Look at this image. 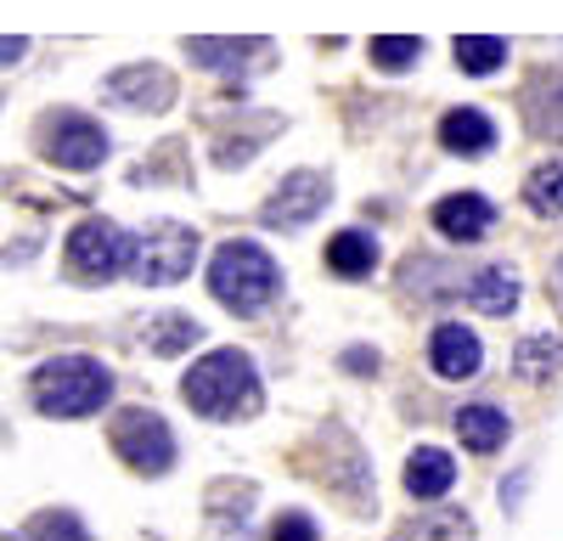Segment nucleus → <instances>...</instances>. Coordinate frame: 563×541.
<instances>
[{"label": "nucleus", "instance_id": "obj_1", "mask_svg": "<svg viewBox=\"0 0 563 541\" xmlns=\"http://www.w3.org/2000/svg\"><path fill=\"white\" fill-rule=\"evenodd\" d=\"M180 400L192 406L198 418L209 423H243L265 406V384H260V367L254 355L238 350V344H220L209 355H198L180 378Z\"/></svg>", "mask_w": 563, "mask_h": 541}, {"label": "nucleus", "instance_id": "obj_2", "mask_svg": "<svg viewBox=\"0 0 563 541\" xmlns=\"http://www.w3.org/2000/svg\"><path fill=\"white\" fill-rule=\"evenodd\" d=\"M119 378L102 355H85V350H68V355H52L29 373V400L40 418H57V423H79V418H97L102 406L113 400Z\"/></svg>", "mask_w": 563, "mask_h": 541}, {"label": "nucleus", "instance_id": "obj_3", "mask_svg": "<svg viewBox=\"0 0 563 541\" xmlns=\"http://www.w3.org/2000/svg\"><path fill=\"white\" fill-rule=\"evenodd\" d=\"M209 294H214V305H225L231 316H260V310L282 294V265L271 260L265 243L231 238V243H220L214 260H209Z\"/></svg>", "mask_w": 563, "mask_h": 541}, {"label": "nucleus", "instance_id": "obj_4", "mask_svg": "<svg viewBox=\"0 0 563 541\" xmlns=\"http://www.w3.org/2000/svg\"><path fill=\"white\" fill-rule=\"evenodd\" d=\"M29 142L40 164H52L63 175H90L113 158V130L85 108H45L29 130Z\"/></svg>", "mask_w": 563, "mask_h": 541}, {"label": "nucleus", "instance_id": "obj_5", "mask_svg": "<svg viewBox=\"0 0 563 541\" xmlns=\"http://www.w3.org/2000/svg\"><path fill=\"white\" fill-rule=\"evenodd\" d=\"M130 249L135 238L108 214H85L63 238V277L74 288H102L113 277H130Z\"/></svg>", "mask_w": 563, "mask_h": 541}, {"label": "nucleus", "instance_id": "obj_6", "mask_svg": "<svg viewBox=\"0 0 563 541\" xmlns=\"http://www.w3.org/2000/svg\"><path fill=\"white\" fill-rule=\"evenodd\" d=\"M203 254V232L186 220H153L147 232H135L130 249V277L141 288H175L192 277V265Z\"/></svg>", "mask_w": 563, "mask_h": 541}, {"label": "nucleus", "instance_id": "obj_7", "mask_svg": "<svg viewBox=\"0 0 563 541\" xmlns=\"http://www.w3.org/2000/svg\"><path fill=\"white\" fill-rule=\"evenodd\" d=\"M108 440L119 451V463L130 474H147V479H164L175 468V429L153 412V406H124V412L108 423Z\"/></svg>", "mask_w": 563, "mask_h": 541}, {"label": "nucleus", "instance_id": "obj_8", "mask_svg": "<svg viewBox=\"0 0 563 541\" xmlns=\"http://www.w3.org/2000/svg\"><path fill=\"white\" fill-rule=\"evenodd\" d=\"M327 203H333V180L321 169H288L271 187V198L260 203V225H271V232H299Z\"/></svg>", "mask_w": 563, "mask_h": 541}, {"label": "nucleus", "instance_id": "obj_9", "mask_svg": "<svg viewBox=\"0 0 563 541\" xmlns=\"http://www.w3.org/2000/svg\"><path fill=\"white\" fill-rule=\"evenodd\" d=\"M102 97L130 113H169L180 102V85L164 63H124L102 79Z\"/></svg>", "mask_w": 563, "mask_h": 541}, {"label": "nucleus", "instance_id": "obj_10", "mask_svg": "<svg viewBox=\"0 0 563 541\" xmlns=\"http://www.w3.org/2000/svg\"><path fill=\"white\" fill-rule=\"evenodd\" d=\"M429 220H434V232H440L445 243L474 249V243H485V238H490V225H496V203H490L485 192H451V198H440V203L429 209Z\"/></svg>", "mask_w": 563, "mask_h": 541}, {"label": "nucleus", "instance_id": "obj_11", "mask_svg": "<svg viewBox=\"0 0 563 541\" xmlns=\"http://www.w3.org/2000/svg\"><path fill=\"white\" fill-rule=\"evenodd\" d=\"M519 113L536 142L563 147V68H536L519 90Z\"/></svg>", "mask_w": 563, "mask_h": 541}, {"label": "nucleus", "instance_id": "obj_12", "mask_svg": "<svg viewBox=\"0 0 563 541\" xmlns=\"http://www.w3.org/2000/svg\"><path fill=\"white\" fill-rule=\"evenodd\" d=\"M429 367H434V378H445V384L479 378V367H485V344H479V333H474V328H462V322H440V328L429 333Z\"/></svg>", "mask_w": 563, "mask_h": 541}, {"label": "nucleus", "instance_id": "obj_13", "mask_svg": "<svg viewBox=\"0 0 563 541\" xmlns=\"http://www.w3.org/2000/svg\"><path fill=\"white\" fill-rule=\"evenodd\" d=\"M462 294H467V305H474L479 316H512L519 299H525V283H519L512 265H485V270H474V277L462 283Z\"/></svg>", "mask_w": 563, "mask_h": 541}, {"label": "nucleus", "instance_id": "obj_14", "mask_svg": "<svg viewBox=\"0 0 563 541\" xmlns=\"http://www.w3.org/2000/svg\"><path fill=\"white\" fill-rule=\"evenodd\" d=\"M440 147L456 158H485L496 147V119L479 108H451L440 113Z\"/></svg>", "mask_w": 563, "mask_h": 541}, {"label": "nucleus", "instance_id": "obj_15", "mask_svg": "<svg viewBox=\"0 0 563 541\" xmlns=\"http://www.w3.org/2000/svg\"><path fill=\"white\" fill-rule=\"evenodd\" d=\"M456 485V457L440 445H417L406 457V490L417 496V503H440V496Z\"/></svg>", "mask_w": 563, "mask_h": 541}, {"label": "nucleus", "instance_id": "obj_16", "mask_svg": "<svg viewBox=\"0 0 563 541\" xmlns=\"http://www.w3.org/2000/svg\"><path fill=\"white\" fill-rule=\"evenodd\" d=\"M378 260H384L378 238L361 232V225H350V232H339V238H327V270H333V277H344V283L372 277V270H378Z\"/></svg>", "mask_w": 563, "mask_h": 541}, {"label": "nucleus", "instance_id": "obj_17", "mask_svg": "<svg viewBox=\"0 0 563 541\" xmlns=\"http://www.w3.org/2000/svg\"><path fill=\"white\" fill-rule=\"evenodd\" d=\"M456 434H462V445H467V451L490 457V451H501V445H507L512 418L501 412L496 400H474V406H462V412H456Z\"/></svg>", "mask_w": 563, "mask_h": 541}, {"label": "nucleus", "instance_id": "obj_18", "mask_svg": "<svg viewBox=\"0 0 563 541\" xmlns=\"http://www.w3.org/2000/svg\"><path fill=\"white\" fill-rule=\"evenodd\" d=\"M265 52H271V40H214V34L186 40V57H192L198 68H209V74H238Z\"/></svg>", "mask_w": 563, "mask_h": 541}, {"label": "nucleus", "instance_id": "obj_19", "mask_svg": "<svg viewBox=\"0 0 563 541\" xmlns=\"http://www.w3.org/2000/svg\"><path fill=\"white\" fill-rule=\"evenodd\" d=\"M558 367H563V339L558 333H525L519 350H512V373L525 384H547V378H558Z\"/></svg>", "mask_w": 563, "mask_h": 541}, {"label": "nucleus", "instance_id": "obj_20", "mask_svg": "<svg viewBox=\"0 0 563 541\" xmlns=\"http://www.w3.org/2000/svg\"><path fill=\"white\" fill-rule=\"evenodd\" d=\"M451 57H456V68L462 74H474V79H490V74H501L507 68V40L501 34H456L451 40Z\"/></svg>", "mask_w": 563, "mask_h": 541}, {"label": "nucleus", "instance_id": "obj_21", "mask_svg": "<svg viewBox=\"0 0 563 541\" xmlns=\"http://www.w3.org/2000/svg\"><path fill=\"white\" fill-rule=\"evenodd\" d=\"M395 541H474V519L462 508H429L395 530Z\"/></svg>", "mask_w": 563, "mask_h": 541}, {"label": "nucleus", "instance_id": "obj_22", "mask_svg": "<svg viewBox=\"0 0 563 541\" xmlns=\"http://www.w3.org/2000/svg\"><path fill=\"white\" fill-rule=\"evenodd\" d=\"M525 209L541 220H563V158H541L525 175Z\"/></svg>", "mask_w": 563, "mask_h": 541}, {"label": "nucleus", "instance_id": "obj_23", "mask_svg": "<svg viewBox=\"0 0 563 541\" xmlns=\"http://www.w3.org/2000/svg\"><path fill=\"white\" fill-rule=\"evenodd\" d=\"M18 541H97L85 530V519L74 514V508H40L23 530H18Z\"/></svg>", "mask_w": 563, "mask_h": 541}, {"label": "nucleus", "instance_id": "obj_24", "mask_svg": "<svg viewBox=\"0 0 563 541\" xmlns=\"http://www.w3.org/2000/svg\"><path fill=\"white\" fill-rule=\"evenodd\" d=\"M366 57H372V68H378V74H406L422 57V40L417 34H378V40L366 45Z\"/></svg>", "mask_w": 563, "mask_h": 541}, {"label": "nucleus", "instance_id": "obj_25", "mask_svg": "<svg viewBox=\"0 0 563 541\" xmlns=\"http://www.w3.org/2000/svg\"><path fill=\"white\" fill-rule=\"evenodd\" d=\"M198 339H203V328L192 322V316L169 310V316H158V322H153V333H147V350H153V355H180V350H192Z\"/></svg>", "mask_w": 563, "mask_h": 541}, {"label": "nucleus", "instance_id": "obj_26", "mask_svg": "<svg viewBox=\"0 0 563 541\" xmlns=\"http://www.w3.org/2000/svg\"><path fill=\"white\" fill-rule=\"evenodd\" d=\"M271 541H321V530H316V519H310V514L288 508V514H276V525H271Z\"/></svg>", "mask_w": 563, "mask_h": 541}, {"label": "nucleus", "instance_id": "obj_27", "mask_svg": "<svg viewBox=\"0 0 563 541\" xmlns=\"http://www.w3.org/2000/svg\"><path fill=\"white\" fill-rule=\"evenodd\" d=\"M29 52H34V40H29V34H0V74L18 68Z\"/></svg>", "mask_w": 563, "mask_h": 541}, {"label": "nucleus", "instance_id": "obj_28", "mask_svg": "<svg viewBox=\"0 0 563 541\" xmlns=\"http://www.w3.org/2000/svg\"><path fill=\"white\" fill-rule=\"evenodd\" d=\"M344 373H355V378H366V373H378V350H366V344H350L344 355Z\"/></svg>", "mask_w": 563, "mask_h": 541}, {"label": "nucleus", "instance_id": "obj_29", "mask_svg": "<svg viewBox=\"0 0 563 541\" xmlns=\"http://www.w3.org/2000/svg\"><path fill=\"white\" fill-rule=\"evenodd\" d=\"M547 299H552V310H558V322H563V254H558V265H552V277H547Z\"/></svg>", "mask_w": 563, "mask_h": 541}, {"label": "nucleus", "instance_id": "obj_30", "mask_svg": "<svg viewBox=\"0 0 563 541\" xmlns=\"http://www.w3.org/2000/svg\"><path fill=\"white\" fill-rule=\"evenodd\" d=\"M525 485H530V474H512V479H501V508H519Z\"/></svg>", "mask_w": 563, "mask_h": 541}]
</instances>
